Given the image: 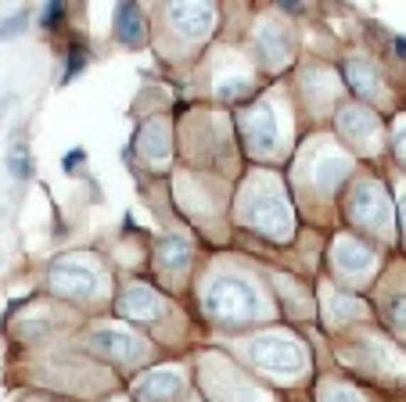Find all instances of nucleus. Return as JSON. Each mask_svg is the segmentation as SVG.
<instances>
[{"instance_id":"nucleus-1","label":"nucleus","mask_w":406,"mask_h":402,"mask_svg":"<svg viewBox=\"0 0 406 402\" xmlns=\"http://www.w3.org/2000/svg\"><path fill=\"white\" fill-rule=\"evenodd\" d=\"M205 309L219 320H252L263 313V298L245 280H216L205 291Z\"/></svg>"},{"instance_id":"nucleus-2","label":"nucleus","mask_w":406,"mask_h":402,"mask_svg":"<svg viewBox=\"0 0 406 402\" xmlns=\"http://www.w3.org/2000/svg\"><path fill=\"white\" fill-rule=\"evenodd\" d=\"M252 356L263 370L270 374H299L302 370V352H299V345L292 337H284V334H263L256 337L252 345Z\"/></svg>"},{"instance_id":"nucleus-3","label":"nucleus","mask_w":406,"mask_h":402,"mask_svg":"<svg viewBox=\"0 0 406 402\" xmlns=\"http://www.w3.org/2000/svg\"><path fill=\"white\" fill-rule=\"evenodd\" d=\"M245 216L256 230H263V234H270L277 241L292 234V212L280 201V194H252L245 205Z\"/></svg>"},{"instance_id":"nucleus-4","label":"nucleus","mask_w":406,"mask_h":402,"mask_svg":"<svg viewBox=\"0 0 406 402\" xmlns=\"http://www.w3.org/2000/svg\"><path fill=\"white\" fill-rule=\"evenodd\" d=\"M50 284H54V291H62L69 298H90L97 291V273L87 262L62 259L50 266Z\"/></svg>"},{"instance_id":"nucleus-5","label":"nucleus","mask_w":406,"mask_h":402,"mask_svg":"<svg viewBox=\"0 0 406 402\" xmlns=\"http://www.w3.org/2000/svg\"><path fill=\"white\" fill-rule=\"evenodd\" d=\"M353 216L363 223V226H378V230H388L392 226V205L385 198V187L381 184H360L353 191Z\"/></svg>"},{"instance_id":"nucleus-6","label":"nucleus","mask_w":406,"mask_h":402,"mask_svg":"<svg viewBox=\"0 0 406 402\" xmlns=\"http://www.w3.org/2000/svg\"><path fill=\"white\" fill-rule=\"evenodd\" d=\"M94 349L115 363H130L141 356V341L123 327H101V330H94Z\"/></svg>"},{"instance_id":"nucleus-7","label":"nucleus","mask_w":406,"mask_h":402,"mask_svg":"<svg viewBox=\"0 0 406 402\" xmlns=\"http://www.w3.org/2000/svg\"><path fill=\"white\" fill-rule=\"evenodd\" d=\"M169 18L177 22V29L191 40L209 36L212 22H216V8L212 4H169Z\"/></svg>"},{"instance_id":"nucleus-8","label":"nucleus","mask_w":406,"mask_h":402,"mask_svg":"<svg viewBox=\"0 0 406 402\" xmlns=\"http://www.w3.org/2000/svg\"><path fill=\"white\" fill-rule=\"evenodd\" d=\"M245 137L256 144V147H273L277 144V119H273V108L270 104H256L248 115H245Z\"/></svg>"},{"instance_id":"nucleus-9","label":"nucleus","mask_w":406,"mask_h":402,"mask_svg":"<svg viewBox=\"0 0 406 402\" xmlns=\"http://www.w3.org/2000/svg\"><path fill=\"white\" fill-rule=\"evenodd\" d=\"M119 309H123L126 316H133V320H158V316H162V298L151 291V287L133 284L130 291L123 295Z\"/></svg>"},{"instance_id":"nucleus-10","label":"nucleus","mask_w":406,"mask_h":402,"mask_svg":"<svg viewBox=\"0 0 406 402\" xmlns=\"http://www.w3.org/2000/svg\"><path fill=\"white\" fill-rule=\"evenodd\" d=\"M180 391V374L177 370H155L137 384V398L141 402H165Z\"/></svg>"},{"instance_id":"nucleus-11","label":"nucleus","mask_w":406,"mask_h":402,"mask_svg":"<svg viewBox=\"0 0 406 402\" xmlns=\"http://www.w3.org/2000/svg\"><path fill=\"white\" fill-rule=\"evenodd\" d=\"M115 40L126 43V47H137L144 40V15H141L137 4H130V0L115 8Z\"/></svg>"},{"instance_id":"nucleus-12","label":"nucleus","mask_w":406,"mask_h":402,"mask_svg":"<svg viewBox=\"0 0 406 402\" xmlns=\"http://www.w3.org/2000/svg\"><path fill=\"white\" fill-rule=\"evenodd\" d=\"M334 262H338V269H345V273H367L371 262H374V255H371V248H363L360 241L341 238L338 248H334Z\"/></svg>"},{"instance_id":"nucleus-13","label":"nucleus","mask_w":406,"mask_h":402,"mask_svg":"<svg viewBox=\"0 0 406 402\" xmlns=\"http://www.w3.org/2000/svg\"><path fill=\"white\" fill-rule=\"evenodd\" d=\"M341 133L345 137H353V140H367L374 133V115L371 111H360V108H349V111H341V119H338Z\"/></svg>"},{"instance_id":"nucleus-14","label":"nucleus","mask_w":406,"mask_h":402,"mask_svg":"<svg viewBox=\"0 0 406 402\" xmlns=\"http://www.w3.org/2000/svg\"><path fill=\"white\" fill-rule=\"evenodd\" d=\"M345 79H349V86L356 94H371L378 86V69L367 65V62H349L345 65Z\"/></svg>"},{"instance_id":"nucleus-15","label":"nucleus","mask_w":406,"mask_h":402,"mask_svg":"<svg viewBox=\"0 0 406 402\" xmlns=\"http://www.w3.org/2000/svg\"><path fill=\"white\" fill-rule=\"evenodd\" d=\"M256 40H259V50H263V54L270 57V62H273V65H277V62H280V57L287 54V36H284V33H280L277 26H263Z\"/></svg>"},{"instance_id":"nucleus-16","label":"nucleus","mask_w":406,"mask_h":402,"mask_svg":"<svg viewBox=\"0 0 406 402\" xmlns=\"http://www.w3.org/2000/svg\"><path fill=\"white\" fill-rule=\"evenodd\" d=\"M345 169H349V165H345L341 158H324V162L317 165V172H313V177H317V187L331 191V187L345 177Z\"/></svg>"},{"instance_id":"nucleus-17","label":"nucleus","mask_w":406,"mask_h":402,"mask_svg":"<svg viewBox=\"0 0 406 402\" xmlns=\"http://www.w3.org/2000/svg\"><path fill=\"white\" fill-rule=\"evenodd\" d=\"M8 169H11V177H15V180H29L36 165H33V155H29L22 144H15L11 155H8Z\"/></svg>"},{"instance_id":"nucleus-18","label":"nucleus","mask_w":406,"mask_h":402,"mask_svg":"<svg viewBox=\"0 0 406 402\" xmlns=\"http://www.w3.org/2000/svg\"><path fill=\"white\" fill-rule=\"evenodd\" d=\"M162 262L169 269H184L191 262V248L184 241H162Z\"/></svg>"},{"instance_id":"nucleus-19","label":"nucleus","mask_w":406,"mask_h":402,"mask_svg":"<svg viewBox=\"0 0 406 402\" xmlns=\"http://www.w3.org/2000/svg\"><path fill=\"white\" fill-rule=\"evenodd\" d=\"M144 140H148V155H151V158H165V155H169L165 126H162V123H151V126L144 130Z\"/></svg>"},{"instance_id":"nucleus-20","label":"nucleus","mask_w":406,"mask_h":402,"mask_svg":"<svg viewBox=\"0 0 406 402\" xmlns=\"http://www.w3.org/2000/svg\"><path fill=\"white\" fill-rule=\"evenodd\" d=\"M29 29V11H18V15H11L8 22H0V40H15V36H22Z\"/></svg>"},{"instance_id":"nucleus-21","label":"nucleus","mask_w":406,"mask_h":402,"mask_svg":"<svg viewBox=\"0 0 406 402\" xmlns=\"http://www.w3.org/2000/svg\"><path fill=\"white\" fill-rule=\"evenodd\" d=\"M388 316H392V323L406 327V291L392 295V302H388Z\"/></svg>"},{"instance_id":"nucleus-22","label":"nucleus","mask_w":406,"mask_h":402,"mask_svg":"<svg viewBox=\"0 0 406 402\" xmlns=\"http://www.w3.org/2000/svg\"><path fill=\"white\" fill-rule=\"evenodd\" d=\"M62 15H65V8H62V4H47V8H43V26H47V29H54L57 22H62Z\"/></svg>"},{"instance_id":"nucleus-23","label":"nucleus","mask_w":406,"mask_h":402,"mask_svg":"<svg viewBox=\"0 0 406 402\" xmlns=\"http://www.w3.org/2000/svg\"><path fill=\"white\" fill-rule=\"evenodd\" d=\"M324 402H360L353 391H345V388H334V391H327V398Z\"/></svg>"},{"instance_id":"nucleus-24","label":"nucleus","mask_w":406,"mask_h":402,"mask_svg":"<svg viewBox=\"0 0 406 402\" xmlns=\"http://www.w3.org/2000/svg\"><path fill=\"white\" fill-rule=\"evenodd\" d=\"M79 65H83V47H72V65H69V72H65V79H72V76L79 72Z\"/></svg>"},{"instance_id":"nucleus-25","label":"nucleus","mask_w":406,"mask_h":402,"mask_svg":"<svg viewBox=\"0 0 406 402\" xmlns=\"http://www.w3.org/2000/svg\"><path fill=\"white\" fill-rule=\"evenodd\" d=\"M395 155H399V162L406 165V126L395 133Z\"/></svg>"},{"instance_id":"nucleus-26","label":"nucleus","mask_w":406,"mask_h":402,"mask_svg":"<svg viewBox=\"0 0 406 402\" xmlns=\"http://www.w3.org/2000/svg\"><path fill=\"white\" fill-rule=\"evenodd\" d=\"M83 162V151H72L69 158H65V172H76V165Z\"/></svg>"},{"instance_id":"nucleus-27","label":"nucleus","mask_w":406,"mask_h":402,"mask_svg":"<svg viewBox=\"0 0 406 402\" xmlns=\"http://www.w3.org/2000/svg\"><path fill=\"white\" fill-rule=\"evenodd\" d=\"M399 216H402V226H406V191L399 194Z\"/></svg>"},{"instance_id":"nucleus-28","label":"nucleus","mask_w":406,"mask_h":402,"mask_svg":"<svg viewBox=\"0 0 406 402\" xmlns=\"http://www.w3.org/2000/svg\"><path fill=\"white\" fill-rule=\"evenodd\" d=\"M395 50H399V54H402V57H406V40H402V36H399V40H395Z\"/></svg>"}]
</instances>
